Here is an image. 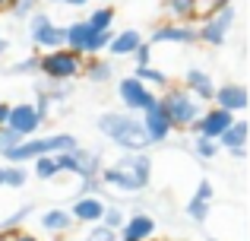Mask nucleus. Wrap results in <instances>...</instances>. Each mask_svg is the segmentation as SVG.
Masks as SVG:
<instances>
[{"mask_svg":"<svg viewBox=\"0 0 250 241\" xmlns=\"http://www.w3.org/2000/svg\"><path fill=\"white\" fill-rule=\"evenodd\" d=\"M133 76H136L140 83H146L149 89H168V86H171V76L165 73V70L152 67V64H146V67H136Z\"/></svg>","mask_w":250,"mask_h":241,"instance_id":"a878e982","label":"nucleus"},{"mask_svg":"<svg viewBox=\"0 0 250 241\" xmlns=\"http://www.w3.org/2000/svg\"><path fill=\"white\" fill-rule=\"evenodd\" d=\"M212 197H215L212 181H209V178H200V184H196L193 197L187 200V216L193 219L196 225H203V222L209 219V210H212Z\"/></svg>","mask_w":250,"mask_h":241,"instance_id":"f3484780","label":"nucleus"},{"mask_svg":"<svg viewBox=\"0 0 250 241\" xmlns=\"http://www.w3.org/2000/svg\"><path fill=\"white\" fill-rule=\"evenodd\" d=\"M234 25V6H222V10L209 13L206 19H203V25H196V42L209 44V48H222V44L228 42V32H231Z\"/></svg>","mask_w":250,"mask_h":241,"instance_id":"423d86ee","label":"nucleus"},{"mask_svg":"<svg viewBox=\"0 0 250 241\" xmlns=\"http://www.w3.org/2000/svg\"><path fill=\"white\" fill-rule=\"evenodd\" d=\"M80 76H85L89 83H98V86H104V83L114 80V64H111L108 57L89 54V57H83V70H80Z\"/></svg>","mask_w":250,"mask_h":241,"instance_id":"6ab92c4d","label":"nucleus"},{"mask_svg":"<svg viewBox=\"0 0 250 241\" xmlns=\"http://www.w3.org/2000/svg\"><path fill=\"white\" fill-rule=\"evenodd\" d=\"M38 3H42V0H13V3H10L13 19H22V22H25V19L38 10Z\"/></svg>","mask_w":250,"mask_h":241,"instance_id":"72a5a7b5","label":"nucleus"},{"mask_svg":"<svg viewBox=\"0 0 250 241\" xmlns=\"http://www.w3.org/2000/svg\"><path fill=\"white\" fill-rule=\"evenodd\" d=\"M231 121H234L231 111L212 105V108H206V111H200V118L190 124V133H193V136H209V140H219L222 130H225Z\"/></svg>","mask_w":250,"mask_h":241,"instance_id":"9b49d317","label":"nucleus"},{"mask_svg":"<svg viewBox=\"0 0 250 241\" xmlns=\"http://www.w3.org/2000/svg\"><path fill=\"white\" fill-rule=\"evenodd\" d=\"M42 229L51 232V235H63V232L73 229V219H70V213L63 206H51V210L42 213Z\"/></svg>","mask_w":250,"mask_h":241,"instance_id":"4be33fe9","label":"nucleus"},{"mask_svg":"<svg viewBox=\"0 0 250 241\" xmlns=\"http://www.w3.org/2000/svg\"><path fill=\"white\" fill-rule=\"evenodd\" d=\"M83 70V54L70 48H54L38 54V76L48 83H73Z\"/></svg>","mask_w":250,"mask_h":241,"instance_id":"20e7f679","label":"nucleus"},{"mask_svg":"<svg viewBox=\"0 0 250 241\" xmlns=\"http://www.w3.org/2000/svg\"><path fill=\"white\" fill-rule=\"evenodd\" d=\"M104 203H108V200L98 197V194H83V197H73V203H70L67 213H70V219H73V222L95 225V222H102Z\"/></svg>","mask_w":250,"mask_h":241,"instance_id":"2eb2a0df","label":"nucleus"},{"mask_svg":"<svg viewBox=\"0 0 250 241\" xmlns=\"http://www.w3.org/2000/svg\"><path fill=\"white\" fill-rule=\"evenodd\" d=\"M231 159H247V146H238V149H228Z\"/></svg>","mask_w":250,"mask_h":241,"instance_id":"a19ab883","label":"nucleus"},{"mask_svg":"<svg viewBox=\"0 0 250 241\" xmlns=\"http://www.w3.org/2000/svg\"><path fill=\"white\" fill-rule=\"evenodd\" d=\"M149 44H196V25L187 22H162L152 29Z\"/></svg>","mask_w":250,"mask_h":241,"instance_id":"f8f14e48","label":"nucleus"},{"mask_svg":"<svg viewBox=\"0 0 250 241\" xmlns=\"http://www.w3.org/2000/svg\"><path fill=\"white\" fill-rule=\"evenodd\" d=\"M6 76H38V54H29L22 61L10 64L6 67Z\"/></svg>","mask_w":250,"mask_h":241,"instance_id":"473e14b6","label":"nucleus"},{"mask_svg":"<svg viewBox=\"0 0 250 241\" xmlns=\"http://www.w3.org/2000/svg\"><path fill=\"white\" fill-rule=\"evenodd\" d=\"M140 42H146L140 29H124V32H114V35H111V42H108L104 51H108L111 57H130Z\"/></svg>","mask_w":250,"mask_h":241,"instance_id":"aec40b11","label":"nucleus"},{"mask_svg":"<svg viewBox=\"0 0 250 241\" xmlns=\"http://www.w3.org/2000/svg\"><path fill=\"white\" fill-rule=\"evenodd\" d=\"M76 146V136L73 133H63V130H57V133H48V136H22V140L16 143V146H10L3 155V162H10V165H25V162L38 159V155H57V153H67V149Z\"/></svg>","mask_w":250,"mask_h":241,"instance_id":"f03ea898","label":"nucleus"},{"mask_svg":"<svg viewBox=\"0 0 250 241\" xmlns=\"http://www.w3.org/2000/svg\"><path fill=\"white\" fill-rule=\"evenodd\" d=\"M159 105H162V111L168 114L171 130H190V124L200 118V111H203V108H200L203 102H196L184 86H168V89H162Z\"/></svg>","mask_w":250,"mask_h":241,"instance_id":"7ed1b4c3","label":"nucleus"},{"mask_svg":"<svg viewBox=\"0 0 250 241\" xmlns=\"http://www.w3.org/2000/svg\"><path fill=\"white\" fill-rule=\"evenodd\" d=\"M89 32H92V29H89V22H85V19H76V22L63 25V48H70V51H76V54H83Z\"/></svg>","mask_w":250,"mask_h":241,"instance_id":"b1692460","label":"nucleus"},{"mask_svg":"<svg viewBox=\"0 0 250 241\" xmlns=\"http://www.w3.org/2000/svg\"><path fill=\"white\" fill-rule=\"evenodd\" d=\"M130 57H133L136 67H146V64H152V44H149V42H140V44H136V51H133Z\"/></svg>","mask_w":250,"mask_h":241,"instance_id":"e433bc0d","label":"nucleus"},{"mask_svg":"<svg viewBox=\"0 0 250 241\" xmlns=\"http://www.w3.org/2000/svg\"><path fill=\"white\" fill-rule=\"evenodd\" d=\"M85 241H117V229H108V225L95 222L89 232H85Z\"/></svg>","mask_w":250,"mask_h":241,"instance_id":"c9c22d12","label":"nucleus"},{"mask_svg":"<svg viewBox=\"0 0 250 241\" xmlns=\"http://www.w3.org/2000/svg\"><path fill=\"white\" fill-rule=\"evenodd\" d=\"M155 229H159V222H155L149 213H133L130 219L121 222V229H117V241H149L155 235Z\"/></svg>","mask_w":250,"mask_h":241,"instance_id":"dca6fc26","label":"nucleus"},{"mask_svg":"<svg viewBox=\"0 0 250 241\" xmlns=\"http://www.w3.org/2000/svg\"><path fill=\"white\" fill-rule=\"evenodd\" d=\"M117 99L124 102V111H133V114L140 111L143 114L149 105H155L159 95H155L146 83H140L136 76H121V80H117Z\"/></svg>","mask_w":250,"mask_h":241,"instance_id":"6e6552de","label":"nucleus"},{"mask_svg":"<svg viewBox=\"0 0 250 241\" xmlns=\"http://www.w3.org/2000/svg\"><path fill=\"white\" fill-rule=\"evenodd\" d=\"M42 114L35 111V105L32 102H19V105H10V111H6V127L16 130L19 136H35L38 130H42Z\"/></svg>","mask_w":250,"mask_h":241,"instance_id":"9d476101","label":"nucleus"},{"mask_svg":"<svg viewBox=\"0 0 250 241\" xmlns=\"http://www.w3.org/2000/svg\"><path fill=\"white\" fill-rule=\"evenodd\" d=\"M83 3H89V0H80V6H83Z\"/></svg>","mask_w":250,"mask_h":241,"instance_id":"49530a36","label":"nucleus"},{"mask_svg":"<svg viewBox=\"0 0 250 241\" xmlns=\"http://www.w3.org/2000/svg\"><path fill=\"white\" fill-rule=\"evenodd\" d=\"M0 42H3V35H0Z\"/></svg>","mask_w":250,"mask_h":241,"instance_id":"09e8293b","label":"nucleus"},{"mask_svg":"<svg viewBox=\"0 0 250 241\" xmlns=\"http://www.w3.org/2000/svg\"><path fill=\"white\" fill-rule=\"evenodd\" d=\"M212 102H215V108L241 114V111H247V105H250V92H247L244 83H222V86H215Z\"/></svg>","mask_w":250,"mask_h":241,"instance_id":"4468645a","label":"nucleus"},{"mask_svg":"<svg viewBox=\"0 0 250 241\" xmlns=\"http://www.w3.org/2000/svg\"><path fill=\"white\" fill-rule=\"evenodd\" d=\"M19 140H22V136H19L16 130H10V127H6V124H3V127H0V153H6V149H10V146H16Z\"/></svg>","mask_w":250,"mask_h":241,"instance_id":"58836bf2","label":"nucleus"},{"mask_svg":"<svg viewBox=\"0 0 250 241\" xmlns=\"http://www.w3.org/2000/svg\"><path fill=\"white\" fill-rule=\"evenodd\" d=\"M35 92L44 95V99L54 105V102H67L73 95V83H48V80H38L35 83Z\"/></svg>","mask_w":250,"mask_h":241,"instance_id":"393cba45","label":"nucleus"},{"mask_svg":"<svg viewBox=\"0 0 250 241\" xmlns=\"http://www.w3.org/2000/svg\"><path fill=\"white\" fill-rule=\"evenodd\" d=\"M10 3L13 0H0V10H10Z\"/></svg>","mask_w":250,"mask_h":241,"instance_id":"c03bdc74","label":"nucleus"},{"mask_svg":"<svg viewBox=\"0 0 250 241\" xmlns=\"http://www.w3.org/2000/svg\"><path fill=\"white\" fill-rule=\"evenodd\" d=\"M102 191H104V184L98 178H80V191H76V197H83V194H98V197H102Z\"/></svg>","mask_w":250,"mask_h":241,"instance_id":"4c0bfd02","label":"nucleus"},{"mask_svg":"<svg viewBox=\"0 0 250 241\" xmlns=\"http://www.w3.org/2000/svg\"><path fill=\"white\" fill-rule=\"evenodd\" d=\"M111 35H114V29H102V32H95V29H92V32H89V38H85L83 57H89V54H102V51L108 48Z\"/></svg>","mask_w":250,"mask_h":241,"instance_id":"cd10ccee","label":"nucleus"},{"mask_svg":"<svg viewBox=\"0 0 250 241\" xmlns=\"http://www.w3.org/2000/svg\"><path fill=\"white\" fill-rule=\"evenodd\" d=\"M89 29H95V32H102V29H114V10L111 6H98V10H92L89 13Z\"/></svg>","mask_w":250,"mask_h":241,"instance_id":"2f4dec72","label":"nucleus"},{"mask_svg":"<svg viewBox=\"0 0 250 241\" xmlns=\"http://www.w3.org/2000/svg\"><path fill=\"white\" fill-rule=\"evenodd\" d=\"M6 111H10V105H6V102H0V127L6 124Z\"/></svg>","mask_w":250,"mask_h":241,"instance_id":"79ce46f5","label":"nucleus"},{"mask_svg":"<svg viewBox=\"0 0 250 241\" xmlns=\"http://www.w3.org/2000/svg\"><path fill=\"white\" fill-rule=\"evenodd\" d=\"M25 22H29L25 29H29V38H32L35 48H42V51L63 48V25H57L44 10H35Z\"/></svg>","mask_w":250,"mask_h":241,"instance_id":"0eeeda50","label":"nucleus"},{"mask_svg":"<svg viewBox=\"0 0 250 241\" xmlns=\"http://www.w3.org/2000/svg\"><path fill=\"white\" fill-rule=\"evenodd\" d=\"M184 89H187V92L193 95L196 102H212V95H215V80L206 73V70L190 67L187 73H184Z\"/></svg>","mask_w":250,"mask_h":241,"instance_id":"a211bd4d","label":"nucleus"},{"mask_svg":"<svg viewBox=\"0 0 250 241\" xmlns=\"http://www.w3.org/2000/svg\"><path fill=\"white\" fill-rule=\"evenodd\" d=\"M25 181H29V175H25V165H0V187H25Z\"/></svg>","mask_w":250,"mask_h":241,"instance_id":"bb28decb","label":"nucleus"},{"mask_svg":"<svg viewBox=\"0 0 250 241\" xmlns=\"http://www.w3.org/2000/svg\"><path fill=\"white\" fill-rule=\"evenodd\" d=\"M51 3H73V6H80V0H51Z\"/></svg>","mask_w":250,"mask_h":241,"instance_id":"37998d69","label":"nucleus"},{"mask_svg":"<svg viewBox=\"0 0 250 241\" xmlns=\"http://www.w3.org/2000/svg\"><path fill=\"white\" fill-rule=\"evenodd\" d=\"M35 213V203H25V206H19V210H13L10 216L0 222V235H10V232H16V225H22L25 219Z\"/></svg>","mask_w":250,"mask_h":241,"instance_id":"c85d7f7f","label":"nucleus"},{"mask_svg":"<svg viewBox=\"0 0 250 241\" xmlns=\"http://www.w3.org/2000/svg\"><path fill=\"white\" fill-rule=\"evenodd\" d=\"M121 222H124V210L117 203H104L102 225H108V229H121Z\"/></svg>","mask_w":250,"mask_h":241,"instance_id":"f704fd0d","label":"nucleus"},{"mask_svg":"<svg viewBox=\"0 0 250 241\" xmlns=\"http://www.w3.org/2000/svg\"><path fill=\"white\" fill-rule=\"evenodd\" d=\"M3 51H6V42H0V54H3Z\"/></svg>","mask_w":250,"mask_h":241,"instance_id":"a18cd8bd","label":"nucleus"},{"mask_svg":"<svg viewBox=\"0 0 250 241\" xmlns=\"http://www.w3.org/2000/svg\"><path fill=\"white\" fill-rule=\"evenodd\" d=\"M10 235H13L10 241H38L35 235H29V232H10Z\"/></svg>","mask_w":250,"mask_h":241,"instance_id":"ea45409f","label":"nucleus"},{"mask_svg":"<svg viewBox=\"0 0 250 241\" xmlns=\"http://www.w3.org/2000/svg\"><path fill=\"white\" fill-rule=\"evenodd\" d=\"M95 127H98V133L108 143H114L121 153H143V149H149L143 121L136 118L133 111H104V114H98Z\"/></svg>","mask_w":250,"mask_h":241,"instance_id":"f257e3e1","label":"nucleus"},{"mask_svg":"<svg viewBox=\"0 0 250 241\" xmlns=\"http://www.w3.org/2000/svg\"><path fill=\"white\" fill-rule=\"evenodd\" d=\"M219 153H222V149H219V140H209V136H196V140H193V155L200 162H212Z\"/></svg>","mask_w":250,"mask_h":241,"instance_id":"7c9ffc66","label":"nucleus"},{"mask_svg":"<svg viewBox=\"0 0 250 241\" xmlns=\"http://www.w3.org/2000/svg\"><path fill=\"white\" fill-rule=\"evenodd\" d=\"M32 168H35V178H42V181H54L57 175H61L54 155H38V159H32Z\"/></svg>","mask_w":250,"mask_h":241,"instance_id":"c756f323","label":"nucleus"},{"mask_svg":"<svg viewBox=\"0 0 250 241\" xmlns=\"http://www.w3.org/2000/svg\"><path fill=\"white\" fill-rule=\"evenodd\" d=\"M206 241H219V238H206Z\"/></svg>","mask_w":250,"mask_h":241,"instance_id":"de8ad7c7","label":"nucleus"},{"mask_svg":"<svg viewBox=\"0 0 250 241\" xmlns=\"http://www.w3.org/2000/svg\"><path fill=\"white\" fill-rule=\"evenodd\" d=\"M162 10H165V16L171 22H190L200 13V0H165Z\"/></svg>","mask_w":250,"mask_h":241,"instance_id":"5701e85b","label":"nucleus"},{"mask_svg":"<svg viewBox=\"0 0 250 241\" xmlns=\"http://www.w3.org/2000/svg\"><path fill=\"white\" fill-rule=\"evenodd\" d=\"M143 130H146V140H149V146H159V143H165L174 130H171V121H168V114L162 111V105H159V99H155V105H149L146 111H143Z\"/></svg>","mask_w":250,"mask_h":241,"instance_id":"ddd939ff","label":"nucleus"},{"mask_svg":"<svg viewBox=\"0 0 250 241\" xmlns=\"http://www.w3.org/2000/svg\"><path fill=\"white\" fill-rule=\"evenodd\" d=\"M247 136H250V124H247V121H241V118H234L225 130H222V136H219V149H222V153H228V149L247 146Z\"/></svg>","mask_w":250,"mask_h":241,"instance_id":"412c9836","label":"nucleus"},{"mask_svg":"<svg viewBox=\"0 0 250 241\" xmlns=\"http://www.w3.org/2000/svg\"><path fill=\"white\" fill-rule=\"evenodd\" d=\"M57 168H61V175H76V178H98V172L104 168V159L98 149H85L76 143L73 149H67V153H57Z\"/></svg>","mask_w":250,"mask_h":241,"instance_id":"39448f33","label":"nucleus"},{"mask_svg":"<svg viewBox=\"0 0 250 241\" xmlns=\"http://www.w3.org/2000/svg\"><path fill=\"white\" fill-rule=\"evenodd\" d=\"M98 181H102L104 187H111V191H121V194H143L149 187L143 178H136L133 172H127V168L117 165V162L104 165L102 172H98Z\"/></svg>","mask_w":250,"mask_h":241,"instance_id":"1a4fd4ad","label":"nucleus"}]
</instances>
